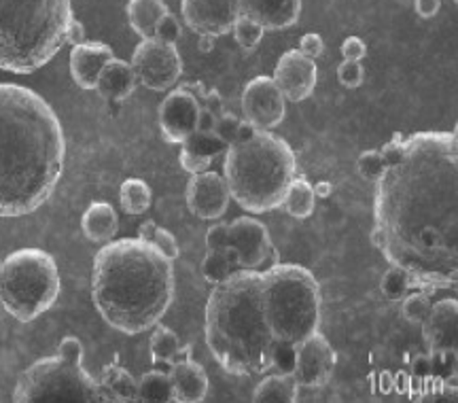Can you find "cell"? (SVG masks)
<instances>
[{
    "label": "cell",
    "mask_w": 458,
    "mask_h": 403,
    "mask_svg": "<svg viewBox=\"0 0 458 403\" xmlns=\"http://www.w3.org/2000/svg\"><path fill=\"white\" fill-rule=\"evenodd\" d=\"M295 370V347L289 342L274 344L272 350V370L274 373H293Z\"/></svg>",
    "instance_id": "f35d334b"
},
{
    "label": "cell",
    "mask_w": 458,
    "mask_h": 403,
    "mask_svg": "<svg viewBox=\"0 0 458 403\" xmlns=\"http://www.w3.org/2000/svg\"><path fill=\"white\" fill-rule=\"evenodd\" d=\"M272 79L286 102H303L317 88L318 71L314 60L303 56L300 49H291L280 56Z\"/></svg>",
    "instance_id": "2e32d148"
},
{
    "label": "cell",
    "mask_w": 458,
    "mask_h": 403,
    "mask_svg": "<svg viewBox=\"0 0 458 403\" xmlns=\"http://www.w3.org/2000/svg\"><path fill=\"white\" fill-rule=\"evenodd\" d=\"M422 338L428 350H456L458 342V302L454 297L433 304L427 319L420 322Z\"/></svg>",
    "instance_id": "ac0fdd59"
},
{
    "label": "cell",
    "mask_w": 458,
    "mask_h": 403,
    "mask_svg": "<svg viewBox=\"0 0 458 403\" xmlns=\"http://www.w3.org/2000/svg\"><path fill=\"white\" fill-rule=\"evenodd\" d=\"M242 113L257 130H274L283 124L286 100L272 77H255L242 91Z\"/></svg>",
    "instance_id": "7c38bea8"
},
{
    "label": "cell",
    "mask_w": 458,
    "mask_h": 403,
    "mask_svg": "<svg viewBox=\"0 0 458 403\" xmlns=\"http://www.w3.org/2000/svg\"><path fill=\"white\" fill-rule=\"evenodd\" d=\"M170 382L174 401L199 403L208 393V376L204 367L193 359H182L170 365Z\"/></svg>",
    "instance_id": "44dd1931"
},
{
    "label": "cell",
    "mask_w": 458,
    "mask_h": 403,
    "mask_svg": "<svg viewBox=\"0 0 458 403\" xmlns=\"http://www.w3.org/2000/svg\"><path fill=\"white\" fill-rule=\"evenodd\" d=\"M66 138L49 102L24 85L0 83V217L38 210L64 170Z\"/></svg>",
    "instance_id": "7a4b0ae2"
},
{
    "label": "cell",
    "mask_w": 458,
    "mask_h": 403,
    "mask_svg": "<svg viewBox=\"0 0 458 403\" xmlns=\"http://www.w3.org/2000/svg\"><path fill=\"white\" fill-rule=\"evenodd\" d=\"M238 262L233 253L227 249H213L206 251V257L202 262V274L210 285H219V282L227 280L229 276L238 272Z\"/></svg>",
    "instance_id": "f546056e"
},
{
    "label": "cell",
    "mask_w": 458,
    "mask_h": 403,
    "mask_svg": "<svg viewBox=\"0 0 458 403\" xmlns=\"http://www.w3.org/2000/svg\"><path fill=\"white\" fill-rule=\"evenodd\" d=\"M401 302H403L401 304V313L410 322H416V325H420L427 319L428 310L433 306L431 296L425 291H410Z\"/></svg>",
    "instance_id": "e575fe53"
},
{
    "label": "cell",
    "mask_w": 458,
    "mask_h": 403,
    "mask_svg": "<svg viewBox=\"0 0 458 403\" xmlns=\"http://www.w3.org/2000/svg\"><path fill=\"white\" fill-rule=\"evenodd\" d=\"M261 306L267 330L278 342L297 347L318 331L320 289L308 268L276 263L261 272Z\"/></svg>",
    "instance_id": "52a82bcc"
},
{
    "label": "cell",
    "mask_w": 458,
    "mask_h": 403,
    "mask_svg": "<svg viewBox=\"0 0 458 403\" xmlns=\"http://www.w3.org/2000/svg\"><path fill=\"white\" fill-rule=\"evenodd\" d=\"M139 401H157V403L174 401L170 373L162 370L147 372L145 376L139 380Z\"/></svg>",
    "instance_id": "4dcf8cb0"
},
{
    "label": "cell",
    "mask_w": 458,
    "mask_h": 403,
    "mask_svg": "<svg viewBox=\"0 0 458 403\" xmlns=\"http://www.w3.org/2000/svg\"><path fill=\"white\" fill-rule=\"evenodd\" d=\"M232 30H233V37H236V43L244 51H253L257 45L261 43L263 32H266L259 24H257V21L249 20V17L244 15H238L236 24H233Z\"/></svg>",
    "instance_id": "d590c367"
},
{
    "label": "cell",
    "mask_w": 458,
    "mask_h": 403,
    "mask_svg": "<svg viewBox=\"0 0 458 403\" xmlns=\"http://www.w3.org/2000/svg\"><path fill=\"white\" fill-rule=\"evenodd\" d=\"M227 227L229 223H215L213 227L206 232V251L225 249L227 246Z\"/></svg>",
    "instance_id": "f6af8a7d"
},
{
    "label": "cell",
    "mask_w": 458,
    "mask_h": 403,
    "mask_svg": "<svg viewBox=\"0 0 458 403\" xmlns=\"http://www.w3.org/2000/svg\"><path fill=\"white\" fill-rule=\"evenodd\" d=\"M414 289L411 285V276L405 272L403 268L391 266L388 272L382 279V296H385L388 302H401L408 293Z\"/></svg>",
    "instance_id": "836d02e7"
},
{
    "label": "cell",
    "mask_w": 458,
    "mask_h": 403,
    "mask_svg": "<svg viewBox=\"0 0 458 403\" xmlns=\"http://www.w3.org/2000/svg\"><path fill=\"white\" fill-rule=\"evenodd\" d=\"M202 105L191 91L172 90L159 105V128L168 142L181 145L187 136L198 130V117Z\"/></svg>",
    "instance_id": "9a60e30c"
},
{
    "label": "cell",
    "mask_w": 458,
    "mask_h": 403,
    "mask_svg": "<svg viewBox=\"0 0 458 403\" xmlns=\"http://www.w3.org/2000/svg\"><path fill=\"white\" fill-rule=\"evenodd\" d=\"M337 79H340V83L348 90L360 88V85H363V79H365V71H363V66H360V62L344 60L342 64L337 66Z\"/></svg>",
    "instance_id": "b9f144b4"
},
{
    "label": "cell",
    "mask_w": 458,
    "mask_h": 403,
    "mask_svg": "<svg viewBox=\"0 0 458 403\" xmlns=\"http://www.w3.org/2000/svg\"><path fill=\"white\" fill-rule=\"evenodd\" d=\"M229 200V187L225 183V176L219 172H199V175H191V181L187 185V206L198 219L204 221H215L225 215Z\"/></svg>",
    "instance_id": "e0dca14e"
},
{
    "label": "cell",
    "mask_w": 458,
    "mask_h": 403,
    "mask_svg": "<svg viewBox=\"0 0 458 403\" xmlns=\"http://www.w3.org/2000/svg\"><path fill=\"white\" fill-rule=\"evenodd\" d=\"M71 0H0V71L32 74L66 45Z\"/></svg>",
    "instance_id": "5b68a950"
},
{
    "label": "cell",
    "mask_w": 458,
    "mask_h": 403,
    "mask_svg": "<svg viewBox=\"0 0 458 403\" xmlns=\"http://www.w3.org/2000/svg\"><path fill=\"white\" fill-rule=\"evenodd\" d=\"M300 51L306 57H310V60H317L325 54V43H323V37L317 32H308L303 34L301 40H300Z\"/></svg>",
    "instance_id": "7bdbcfd3"
},
{
    "label": "cell",
    "mask_w": 458,
    "mask_h": 403,
    "mask_svg": "<svg viewBox=\"0 0 458 403\" xmlns=\"http://www.w3.org/2000/svg\"><path fill=\"white\" fill-rule=\"evenodd\" d=\"M357 170L365 181L376 183L382 176V172L386 170V161L382 158L380 149H371V151H363L357 159Z\"/></svg>",
    "instance_id": "74e56055"
},
{
    "label": "cell",
    "mask_w": 458,
    "mask_h": 403,
    "mask_svg": "<svg viewBox=\"0 0 458 403\" xmlns=\"http://www.w3.org/2000/svg\"><path fill=\"white\" fill-rule=\"evenodd\" d=\"M215 45V39L213 37H199V49L202 51H210Z\"/></svg>",
    "instance_id": "f907efd6"
},
{
    "label": "cell",
    "mask_w": 458,
    "mask_h": 403,
    "mask_svg": "<svg viewBox=\"0 0 458 403\" xmlns=\"http://www.w3.org/2000/svg\"><path fill=\"white\" fill-rule=\"evenodd\" d=\"M119 204L125 215H142L151 209L153 204V192L142 178H128L119 187Z\"/></svg>",
    "instance_id": "f1b7e54d"
},
{
    "label": "cell",
    "mask_w": 458,
    "mask_h": 403,
    "mask_svg": "<svg viewBox=\"0 0 458 403\" xmlns=\"http://www.w3.org/2000/svg\"><path fill=\"white\" fill-rule=\"evenodd\" d=\"M66 43H71L72 47H77V45L88 43V32H85V26L81 24V21L77 20V17H72L71 26H68Z\"/></svg>",
    "instance_id": "bcb514c9"
},
{
    "label": "cell",
    "mask_w": 458,
    "mask_h": 403,
    "mask_svg": "<svg viewBox=\"0 0 458 403\" xmlns=\"http://www.w3.org/2000/svg\"><path fill=\"white\" fill-rule=\"evenodd\" d=\"M181 145H182V151L179 159H181L182 170L189 172V175L206 172L210 168V164H213L216 155L227 151V145L215 134V132H210V134L193 132V134L187 136Z\"/></svg>",
    "instance_id": "7402d4cb"
},
{
    "label": "cell",
    "mask_w": 458,
    "mask_h": 403,
    "mask_svg": "<svg viewBox=\"0 0 458 403\" xmlns=\"http://www.w3.org/2000/svg\"><path fill=\"white\" fill-rule=\"evenodd\" d=\"M119 227L117 210L108 202H91L81 217V229L89 242L106 244L114 238Z\"/></svg>",
    "instance_id": "cb8c5ba5"
},
{
    "label": "cell",
    "mask_w": 458,
    "mask_h": 403,
    "mask_svg": "<svg viewBox=\"0 0 458 403\" xmlns=\"http://www.w3.org/2000/svg\"><path fill=\"white\" fill-rule=\"evenodd\" d=\"M416 4V13L420 17H425V20H431L439 13V9H442V0H414Z\"/></svg>",
    "instance_id": "c3c4849f"
},
{
    "label": "cell",
    "mask_w": 458,
    "mask_h": 403,
    "mask_svg": "<svg viewBox=\"0 0 458 403\" xmlns=\"http://www.w3.org/2000/svg\"><path fill=\"white\" fill-rule=\"evenodd\" d=\"M300 395V384L293 373H270L255 387L253 401L257 403H293Z\"/></svg>",
    "instance_id": "d4e9b609"
},
{
    "label": "cell",
    "mask_w": 458,
    "mask_h": 403,
    "mask_svg": "<svg viewBox=\"0 0 458 403\" xmlns=\"http://www.w3.org/2000/svg\"><path fill=\"white\" fill-rule=\"evenodd\" d=\"M428 355H431L433 378H442V382L454 380L458 367L456 350H428Z\"/></svg>",
    "instance_id": "8d00e7d4"
},
{
    "label": "cell",
    "mask_w": 458,
    "mask_h": 403,
    "mask_svg": "<svg viewBox=\"0 0 458 403\" xmlns=\"http://www.w3.org/2000/svg\"><path fill=\"white\" fill-rule=\"evenodd\" d=\"M182 20L198 37H223L232 32L240 15V0H182Z\"/></svg>",
    "instance_id": "5bb4252c"
},
{
    "label": "cell",
    "mask_w": 458,
    "mask_h": 403,
    "mask_svg": "<svg viewBox=\"0 0 458 403\" xmlns=\"http://www.w3.org/2000/svg\"><path fill=\"white\" fill-rule=\"evenodd\" d=\"M342 56L348 62H360L368 56V45L363 43L359 37H348L342 43Z\"/></svg>",
    "instance_id": "ee69618b"
},
{
    "label": "cell",
    "mask_w": 458,
    "mask_h": 403,
    "mask_svg": "<svg viewBox=\"0 0 458 403\" xmlns=\"http://www.w3.org/2000/svg\"><path fill=\"white\" fill-rule=\"evenodd\" d=\"M0 272H3V262H0Z\"/></svg>",
    "instance_id": "816d5d0a"
},
{
    "label": "cell",
    "mask_w": 458,
    "mask_h": 403,
    "mask_svg": "<svg viewBox=\"0 0 458 403\" xmlns=\"http://www.w3.org/2000/svg\"><path fill=\"white\" fill-rule=\"evenodd\" d=\"M215 124H216V113L210 111V108L202 107V111H199V117H198V130L196 132H204V134H210V132H215Z\"/></svg>",
    "instance_id": "681fc988"
},
{
    "label": "cell",
    "mask_w": 458,
    "mask_h": 403,
    "mask_svg": "<svg viewBox=\"0 0 458 403\" xmlns=\"http://www.w3.org/2000/svg\"><path fill=\"white\" fill-rule=\"evenodd\" d=\"M295 170L293 149L272 130H257L250 141L227 147L223 164L232 200L255 215L280 209Z\"/></svg>",
    "instance_id": "8992f818"
},
{
    "label": "cell",
    "mask_w": 458,
    "mask_h": 403,
    "mask_svg": "<svg viewBox=\"0 0 458 403\" xmlns=\"http://www.w3.org/2000/svg\"><path fill=\"white\" fill-rule=\"evenodd\" d=\"M204 338L215 361L232 376L272 370L276 339L263 316L261 272L238 270L215 285L206 304Z\"/></svg>",
    "instance_id": "277c9868"
},
{
    "label": "cell",
    "mask_w": 458,
    "mask_h": 403,
    "mask_svg": "<svg viewBox=\"0 0 458 403\" xmlns=\"http://www.w3.org/2000/svg\"><path fill=\"white\" fill-rule=\"evenodd\" d=\"M335 350L323 333H312L295 347L293 376L300 389H320L329 382L335 370Z\"/></svg>",
    "instance_id": "4fadbf2b"
},
{
    "label": "cell",
    "mask_w": 458,
    "mask_h": 403,
    "mask_svg": "<svg viewBox=\"0 0 458 403\" xmlns=\"http://www.w3.org/2000/svg\"><path fill=\"white\" fill-rule=\"evenodd\" d=\"M136 81L153 91H168L182 74V60L176 45L142 39L130 60Z\"/></svg>",
    "instance_id": "30bf717a"
},
{
    "label": "cell",
    "mask_w": 458,
    "mask_h": 403,
    "mask_svg": "<svg viewBox=\"0 0 458 403\" xmlns=\"http://www.w3.org/2000/svg\"><path fill=\"white\" fill-rule=\"evenodd\" d=\"M60 296L55 259L41 249H20L3 262L0 304L20 322H32Z\"/></svg>",
    "instance_id": "9c48e42d"
},
{
    "label": "cell",
    "mask_w": 458,
    "mask_h": 403,
    "mask_svg": "<svg viewBox=\"0 0 458 403\" xmlns=\"http://www.w3.org/2000/svg\"><path fill=\"white\" fill-rule=\"evenodd\" d=\"M139 238L156 246L159 253H164V255L172 259V262L179 257V242H176V238L168 232V229L159 227L157 223H153V221L142 223L139 229Z\"/></svg>",
    "instance_id": "d6a6232c"
},
{
    "label": "cell",
    "mask_w": 458,
    "mask_h": 403,
    "mask_svg": "<svg viewBox=\"0 0 458 403\" xmlns=\"http://www.w3.org/2000/svg\"><path fill=\"white\" fill-rule=\"evenodd\" d=\"M100 382L102 387L106 389V393L111 395L113 401H119V403L139 401V382H136L134 376H131L125 367L119 365L117 359L105 365Z\"/></svg>",
    "instance_id": "4316f807"
},
{
    "label": "cell",
    "mask_w": 458,
    "mask_h": 403,
    "mask_svg": "<svg viewBox=\"0 0 458 403\" xmlns=\"http://www.w3.org/2000/svg\"><path fill=\"white\" fill-rule=\"evenodd\" d=\"M371 244L431 296L458 285V138L416 132L376 181Z\"/></svg>",
    "instance_id": "6da1fadb"
},
{
    "label": "cell",
    "mask_w": 458,
    "mask_h": 403,
    "mask_svg": "<svg viewBox=\"0 0 458 403\" xmlns=\"http://www.w3.org/2000/svg\"><path fill=\"white\" fill-rule=\"evenodd\" d=\"M91 299L113 330L128 336L153 330L174 299L172 259L140 238L106 242L94 257Z\"/></svg>",
    "instance_id": "3957f363"
},
{
    "label": "cell",
    "mask_w": 458,
    "mask_h": 403,
    "mask_svg": "<svg viewBox=\"0 0 458 403\" xmlns=\"http://www.w3.org/2000/svg\"><path fill=\"white\" fill-rule=\"evenodd\" d=\"M314 200H317V193H314L310 183L306 178H293L289 189H286L280 209H284L286 215L295 219H308L314 212Z\"/></svg>",
    "instance_id": "83f0119b"
},
{
    "label": "cell",
    "mask_w": 458,
    "mask_h": 403,
    "mask_svg": "<svg viewBox=\"0 0 458 403\" xmlns=\"http://www.w3.org/2000/svg\"><path fill=\"white\" fill-rule=\"evenodd\" d=\"M134 88L136 74L131 71L130 62L113 57V60L105 66V71H102L98 85H96V91L111 102H123L131 96Z\"/></svg>",
    "instance_id": "603a6c76"
},
{
    "label": "cell",
    "mask_w": 458,
    "mask_h": 403,
    "mask_svg": "<svg viewBox=\"0 0 458 403\" xmlns=\"http://www.w3.org/2000/svg\"><path fill=\"white\" fill-rule=\"evenodd\" d=\"M411 373L418 378H433L431 372V355H418L414 361H411Z\"/></svg>",
    "instance_id": "7dc6e473"
},
{
    "label": "cell",
    "mask_w": 458,
    "mask_h": 403,
    "mask_svg": "<svg viewBox=\"0 0 458 403\" xmlns=\"http://www.w3.org/2000/svg\"><path fill=\"white\" fill-rule=\"evenodd\" d=\"M181 34H182V26H181L179 17L172 15L170 11H168V13H165V15L162 17V20L157 21L156 34H153V39L159 40V43L176 45V43H179Z\"/></svg>",
    "instance_id": "ab89813d"
},
{
    "label": "cell",
    "mask_w": 458,
    "mask_h": 403,
    "mask_svg": "<svg viewBox=\"0 0 458 403\" xmlns=\"http://www.w3.org/2000/svg\"><path fill=\"white\" fill-rule=\"evenodd\" d=\"M165 13H168V7L164 0H130L128 3L130 26L142 39H153L157 21Z\"/></svg>",
    "instance_id": "484cf974"
},
{
    "label": "cell",
    "mask_w": 458,
    "mask_h": 403,
    "mask_svg": "<svg viewBox=\"0 0 458 403\" xmlns=\"http://www.w3.org/2000/svg\"><path fill=\"white\" fill-rule=\"evenodd\" d=\"M114 57L111 45L106 43H83L71 51V74L74 83L81 90H96L105 66Z\"/></svg>",
    "instance_id": "ffe728a7"
},
{
    "label": "cell",
    "mask_w": 458,
    "mask_h": 403,
    "mask_svg": "<svg viewBox=\"0 0 458 403\" xmlns=\"http://www.w3.org/2000/svg\"><path fill=\"white\" fill-rule=\"evenodd\" d=\"M227 249L233 253L240 270L266 272L278 263V251L272 244L267 227L255 217H238L229 223Z\"/></svg>",
    "instance_id": "8fae6325"
},
{
    "label": "cell",
    "mask_w": 458,
    "mask_h": 403,
    "mask_svg": "<svg viewBox=\"0 0 458 403\" xmlns=\"http://www.w3.org/2000/svg\"><path fill=\"white\" fill-rule=\"evenodd\" d=\"M15 403H113L111 395L83 367V344L62 338L55 356L32 363L17 380Z\"/></svg>",
    "instance_id": "ba28073f"
},
{
    "label": "cell",
    "mask_w": 458,
    "mask_h": 403,
    "mask_svg": "<svg viewBox=\"0 0 458 403\" xmlns=\"http://www.w3.org/2000/svg\"><path fill=\"white\" fill-rule=\"evenodd\" d=\"M240 124H242V119H238L236 115H232V113H225V115H216L215 134L219 136L221 141L225 142L227 147L236 145V141H238V130H240Z\"/></svg>",
    "instance_id": "60d3db41"
},
{
    "label": "cell",
    "mask_w": 458,
    "mask_h": 403,
    "mask_svg": "<svg viewBox=\"0 0 458 403\" xmlns=\"http://www.w3.org/2000/svg\"><path fill=\"white\" fill-rule=\"evenodd\" d=\"M300 13L301 0H240V15L257 21L263 30L295 26Z\"/></svg>",
    "instance_id": "d6986e66"
},
{
    "label": "cell",
    "mask_w": 458,
    "mask_h": 403,
    "mask_svg": "<svg viewBox=\"0 0 458 403\" xmlns=\"http://www.w3.org/2000/svg\"><path fill=\"white\" fill-rule=\"evenodd\" d=\"M181 350V339L174 331L168 330L164 325H156L151 336V361L153 363H165V365H172L179 356Z\"/></svg>",
    "instance_id": "1f68e13d"
}]
</instances>
